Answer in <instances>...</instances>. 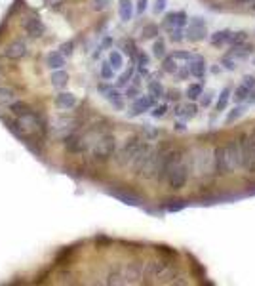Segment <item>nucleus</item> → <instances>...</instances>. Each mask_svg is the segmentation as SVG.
I'll return each instance as SVG.
<instances>
[{"label": "nucleus", "instance_id": "13", "mask_svg": "<svg viewBox=\"0 0 255 286\" xmlns=\"http://www.w3.org/2000/svg\"><path fill=\"white\" fill-rule=\"evenodd\" d=\"M78 105V100H76V96L71 94V92H59L57 96H55V107L61 109V111H71Z\"/></svg>", "mask_w": 255, "mask_h": 286}, {"label": "nucleus", "instance_id": "59", "mask_svg": "<svg viewBox=\"0 0 255 286\" xmlns=\"http://www.w3.org/2000/svg\"><path fill=\"white\" fill-rule=\"evenodd\" d=\"M0 78H2V76H0Z\"/></svg>", "mask_w": 255, "mask_h": 286}, {"label": "nucleus", "instance_id": "34", "mask_svg": "<svg viewBox=\"0 0 255 286\" xmlns=\"http://www.w3.org/2000/svg\"><path fill=\"white\" fill-rule=\"evenodd\" d=\"M250 52H252V48L250 46H234L231 52V56L234 57V59H246L248 56H250Z\"/></svg>", "mask_w": 255, "mask_h": 286}, {"label": "nucleus", "instance_id": "3", "mask_svg": "<svg viewBox=\"0 0 255 286\" xmlns=\"http://www.w3.org/2000/svg\"><path fill=\"white\" fill-rule=\"evenodd\" d=\"M225 153H227V162L231 172L238 170L240 166H244V153H242V141L234 139L229 145H225Z\"/></svg>", "mask_w": 255, "mask_h": 286}, {"label": "nucleus", "instance_id": "32", "mask_svg": "<svg viewBox=\"0 0 255 286\" xmlns=\"http://www.w3.org/2000/svg\"><path fill=\"white\" fill-rule=\"evenodd\" d=\"M114 73H116V71L112 69V65H110V63H109V59H107V61L101 63V69H99V75H101V78H103V80H112V78H114Z\"/></svg>", "mask_w": 255, "mask_h": 286}, {"label": "nucleus", "instance_id": "16", "mask_svg": "<svg viewBox=\"0 0 255 286\" xmlns=\"http://www.w3.org/2000/svg\"><path fill=\"white\" fill-rule=\"evenodd\" d=\"M189 65V71H191V75L196 76V78H202V76L206 75V61H204V57L202 56H193V59L187 63Z\"/></svg>", "mask_w": 255, "mask_h": 286}, {"label": "nucleus", "instance_id": "55", "mask_svg": "<svg viewBox=\"0 0 255 286\" xmlns=\"http://www.w3.org/2000/svg\"><path fill=\"white\" fill-rule=\"evenodd\" d=\"M170 100H179V92H170Z\"/></svg>", "mask_w": 255, "mask_h": 286}, {"label": "nucleus", "instance_id": "4", "mask_svg": "<svg viewBox=\"0 0 255 286\" xmlns=\"http://www.w3.org/2000/svg\"><path fill=\"white\" fill-rule=\"evenodd\" d=\"M206 37H207L206 21L202 17H193L189 27H187V31H185V38L191 40V42H202Z\"/></svg>", "mask_w": 255, "mask_h": 286}, {"label": "nucleus", "instance_id": "8", "mask_svg": "<svg viewBox=\"0 0 255 286\" xmlns=\"http://www.w3.org/2000/svg\"><path fill=\"white\" fill-rule=\"evenodd\" d=\"M154 107V98L149 94V96H139V98H135L132 101V107H130V111L128 114L130 116H139V114H143L145 111H151Z\"/></svg>", "mask_w": 255, "mask_h": 286}, {"label": "nucleus", "instance_id": "36", "mask_svg": "<svg viewBox=\"0 0 255 286\" xmlns=\"http://www.w3.org/2000/svg\"><path fill=\"white\" fill-rule=\"evenodd\" d=\"M246 40H248V33H246V31H238V33H232V38L229 44H232V46H242Z\"/></svg>", "mask_w": 255, "mask_h": 286}, {"label": "nucleus", "instance_id": "54", "mask_svg": "<svg viewBox=\"0 0 255 286\" xmlns=\"http://www.w3.org/2000/svg\"><path fill=\"white\" fill-rule=\"evenodd\" d=\"M44 2H46L48 6H59L63 0H44Z\"/></svg>", "mask_w": 255, "mask_h": 286}, {"label": "nucleus", "instance_id": "38", "mask_svg": "<svg viewBox=\"0 0 255 286\" xmlns=\"http://www.w3.org/2000/svg\"><path fill=\"white\" fill-rule=\"evenodd\" d=\"M213 96H215V92H213V90H207V92H204V94L200 96V105H202V107H209V105L213 103Z\"/></svg>", "mask_w": 255, "mask_h": 286}, {"label": "nucleus", "instance_id": "11", "mask_svg": "<svg viewBox=\"0 0 255 286\" xmlns=\"http://www.w3.org/2000/svg\"><path fill=\"white\" fill-rule=\"evenodd\" d=\"M23 29L25 33L33 38H40L46 33V25H44V21L40 17H29L23 23Z\"/></svg>", "mask_w": 255, "mask_h": 286}, {"label": "nucleus", "instance_id": "6", "mask_svg": "<svg viewBox=\"0 0 255 286\" xmlns=\"http://www.w3.org/2000/svg\"><path fill=\"white\" fill-rule=\"evenodd\" d=\"M98 90L103 94V98L109 101L116 111H124V100H126V98H124V94H120L118 86L112 88V86H107V84H99Z\"/></svg>", "mask_w": 255, "mask_h": 286}, {"label": "nucleus", "instance_id": "37", "mask_svg": "<svg viewBox=\"0 0 255 286\" xmlns=\"http://www.w3.org/2000/svg\"><path fill=\"white\" fill-rule=\"evenodd\" d=\"M124 98H126V100H132V101H134L135 98H139V86L132 82L130 86L126 88V92H124Z\"/></svg>", "mask_w": 255, "mask_h": 286}, {"label": "nucleus", "instance_id": "9", "mask_svg": "<svg viewBox=\"0 0 255 286\" xmlns=\"http://www.w3.org/2000/svg\"><path fill=\"white\" fill-rule=\"evenodd\" d=\"M189 23V17H187V13L185 12H171L166 15V19L162 21V29L164 31H168L170 33L171 29H185V25Z\"/></svg>", "mask_w": 255, "mask_h": 286}, {"label": "nucleus", "instance_id": "48", "mask_svg": "<svg viewBox=\"0 0 255 286\" xmlns=\"http://www.w3.org/2000/svg\"><path fill=\"white\" fill-rule=\"evenodd\" d=\"M73 48H74V42H65V44H61L59 50L63 52V54H65L67 57H69V56L73 54Z\"/></svg>", "mask_w": 255, "mask_h": 286}, {"label": "nucleus", "instance_id": "51", "mask_svg": "<svg viewBox=\"0 0 255 286\" xmlns=\"http://www.w3.org/2000/svg\"><path fill=\"white\" fill-rule=\"evenodd\" d=\"M185 208V202H181L179 200V204H171V206H168V210L170 212H179V210H183Z\"/></svg>", "mask_w": 255, "mask_h": 286}, {"label": "nucleus", "instance_id": "49", "mask_svg": "<svg viewBox=\"0 0 255 286\" xmlns=\"http://www.w3.org/2000/svg\"><path fill=\"white\" fill-rule=\"evenodd\" d=\"M191 75V71H189V67H179V71L175 73V76L179 78V80H185L187 76Z\"/></svg>", "mask_w": 255, "mask_h": 286}, {"label": "nucleus", "instance_id": "21", "mask_svg": "<svg viewBox=\"0 0 255 286\" xmlns=\"http://www.w3.org/2000/svg\"><path fill=\"white\" fill-rule=\"evenodd\" d=\"M50 82H51V86L61 90V88L67 86V82H69V75L63 71V69H57V71H51V76H50Z\"/></svg>", "mask_w": 255, "mask_h": 286}, {"label": "nucleus", "instance_id": "57", "mask_svg": "<svg viewBox=\"0 0 255 286\" xmlns=\"http://www.w3.org/2000/svg\"><path fill=\"white\" fill-rule=\"evenodd\" d=\"M0 76H2V69H0Z\"/></svg>", "mask_w": 255, "mask_h": 286}, {"label": "nucleus", "instance_id": "28", "mask_svg": "<svg viewBox=\"0 0 255 286\" xmlns=\"http://www.w3.org/2000/svg\"><path fill=\"white\" fill-rule=\"evenodd\" d=\"M187 98L191 101H195V100H200V96L204 94V88H202V84L200 82H195V84H191V86L187 88Z\"/></svg>", "mask_w": 255, "mask_h": 286}, {"label": "nucleus", "instance_id": "31", "mask_svg": "<svg viewBox=\"0 0 255 286\" xmlns=\"http://www.w3.org/2000/svg\"><path fill=\"white\" fill-rule=\"evenodd\" d=\"M244 113H246V105H242V103H236V107H234V109L227 114V124H232L234 120H238L240 116H244Z\"/></svg>", "mask_w": 255, "mask_h": 286}, {"label": "nucleus", "instance_id": "26", "mask_svg": "<svg viewBox=\"0 0 255 286\" xmlns=\"http://www.w3.org/2000/svg\"><path fill=\"white\" fill-rule=\"evenodd\" d=\"M109 63L112 65V69H114V71H120V69H124V56H122V52L110 50L109 52Z\"/></svg>", "mask_w": 255, "mask_h": 286}, {"label": "nucleus", "instance_id": "53", "mask_svg": "<svg viewBox=\"0 0 255 286\" xmlns=\"http://www.w3.org/2000/svg\"><path fill=\"white\" fill-rule=\"evenodd\" d=\"M248 103H250V105H255V88H254V90H252V92H250V98H248Z\"/></svg>", "mask_w": 255, "mask_h": 286}, {"label": "nucleus", "instance_id": "17", "mask_svg": "<svg viewBox=\"0 0 255 286\" xmlns=\"http://www.w3.org/2000/svg\"><path fill=\"white\" fill-rule=\"evenodd\" d=\"M198 107L195 103H185V105H175V116L181 118V120H189V118H195Z\"/></svg>", "mask_w": 255, "mask_h": 286}, {"label": "nucleus", "instance_id": "56", "mask_svg": "<svg viewBox=\"0 0 255 286\" xmlns=\"http://www.w3.org/2000/svg\"><path fill=\"white\" fill-rule=\"evenodd\" d=\"M238 4H250V2H254V0H236Z\"/></svg>", "mask_w": 255, "mask_h": 286}, {"label": "nucleus", "instance_id": "23", "mask_svg": "<svg viewBox=\"0 0 255 286\" xmlns=\"http://www.w3.org/2000/svg\"><path fill=\"white\" fill-rule=\"evenodd\" d=\"M17 98V94H15V90L10 86H0V105H4V107H10L13 101Z\"/></svg>", "mask_w": 255, "mask_h": 286}, {"label": "nucleus", "instance_id": "41", "mask_svg": "<svg viewBox=\"0 0 255 286\" xmlns=\"http://www.w3.org/2000/svg\"><path fill=\"white\" fill-rule=\"evenodd\" d=\"M156 37H158V25L149 23V25L143 29V38H156Z\"/></svg>", "mask_w": 255, "mask_h": 286}, {"label": "nucleus", "instance_id": "7", "mask_svg": "<svg viewBox=\"0 0 255 286\" xmlns=\"http://www.w3.org/2000/svg\"><path fill=\"white\" fill-rule=\"evenodd\" d=\"M244 168L248 172H255V132L254 136H246L242 139Z\"/></svg>", "mask_w": 255, "mask_h": 286}, {"label": "nucleus", "instance_id": "47", "mask_svg": "<svg viewBox=\"0 0 255 286\" xmlns=\"http://www.w3.org/2000/svg\"><path fill=\"white\" fill-rule=\"evenodd\" d=\"M147 4H149V0H137V6H135V13L137 15H143L147 10Z\"/></svg>", "mask_w": 255, "mask_h": 286}, {"label": "nucleus", "instance_id": "43", "mask_svg": "<svg viewBox=\"0 0 255 286\" xmlns=\"http://www.w3.org/2000/svg\"><path fill=\"white\" fill-rule=\"evenodd\" d=\"M221 63H223V67H225L227 71H234V69H236V59L232 57L231 54H229V56H225V57L221 59Z\"/></svg>", "mask_w": 255, "mask_h": 286}, {"label": "nucleus", "instance_id": "24", "mask_svg": "<svg viewBox=\"0 0 255 286\" xmlns=\"http://www.w3.org/2000/svg\"><path fill=\"white\" fill-rule=\"evenodd\" d=\"M74 124V118L73 116H67V114H63V116H57V118H53L51 120V128L53 130H67V128H73Z\"/></svg>", "mask_w": 255, "mask_h": 286}, {"label": "nucleus", "instance_id": "52", "mask_svg": "<svg viewBox=\"0 0 255 286\" xmlns=\"http://www.w3.org/2000/svg\"><path fill=\"white\" fill-rule=\"evenodd\" d=\"M175 130H177V132H185V130H187V126H185V122L177 120V122H175Z\"/></svg>", "mask_w": 255, "mask_h": 286}, {"label": "nucleus", "instance_id": "46", "mask_svg": "<svg viewBox=\"0 0 255 286\" xmlns=\"http://www.w3.org/2000/svg\"><path fill=\"white\" fill-rule=\"evenodd\" d=\"M137 65H139V69H145L149 65V56L145 52H137Z\"/></svg>", "mask_w": 255, "mask_h": 286}, {"label": "nucleus", "instance_id": "35", "mask_svg": "<svg viewBox=\"0 0 255 286\" xmlns=\"http://www.w3.org/2000/svg\"><path fill=\"white\" fill-rule=\"evenodd\" d=\"M153 54H154V57L158 59H162V57H166V44H164V40H154V44H153Z\"/></svg>", "mask_w": 255, "mask_h": 286}, {"label": "nucleus", "instance_id": "22", "mask_svg": "<svg viewBox=\"0 0 255 286\" xmlns=\"http://www.w3.org/2000/svg\"><path fill=\"white\" fill-rule=\"evenodd\" d=\"M232 38V31L229 29H223V31H217V33H213L211 37H209V42L213 44V46H223V44H229Z\"/></svg>", "mask_w": 255, "mask_h": 286}, {"label": "nucleus", "instance_id": "12", "mask_svg": "<svg viewBox=\"0 0 255 286\" xmlns=\"http://www.w3.org/2000/svg\"><path fill=\"white\" fill-rule=\"evenodd\" d=\"M151 151H153V147H151L149 143H143V145L139 147V151H137V155H135L134 162L130 164V168H132V172H134L135 175L141 174V168H143V164H145V161H147V159H149Z\"/></svg>", "mask_w": 255, "mask_h": 286}, {"label": "nucleus", "instance_id": "18", "mask_svg": "<svg viewBox=\"0 0 255 286\" xmlns=\"http://www.w3.org/2000/svg\"><path fill=\"white\" fill-rule=\"evenodd\" d=\"M46 63H48V67L51 71H57V69H63V67H65L67 59H65V54L61 50H53V52H50L48 61Z\"/></svg>", "mask_w": 255, "mask_h": 286}, {"label": "nucleus", "instance_id": "1", "mask_svg": "<svg viewBox=\"0 0 255 286\" xmlns=\"http://www.w3.org/2000/svg\"><path fill=\"white\" fill-rule=\"evenodd\" d=\"M116 153V137L110 134H103L99 136L96 141H92L90 145V155L96 162H105L110 157H114Z\"/></svg>", "mask_w": 255, "mask_h": 286}, {"label": "nucleus", "instance_id": "14", "mask_svg": "<svg viewBox=\"0 0 255 286\" xmlns=\"http://www.w3.org/2000/svg\"><path fill=\"white\" fill-rule=\"evenodd\" d=\"M143 275V267L139 263H130L124 271H122V285H132L137 283V279H141Z\"/></svg>", "mask_w": 255, "mask_h": 286}, {"label": "nucleus", "instance_id": "19", "mask_svg": "<svg viewBox=\"0 0 255 286\" xmlns=\"http://www.w3.org/2000/svg\"><path fill=\"white\" fill-rule=\"evenodd\" d=\"M35 109L27 103V101H13L12 105H10V113L13 114V118H21L25 114H29V113H33Z\"/></svg>", "mask_w": 255, "mask_h": 286}, {"label": "nucleus", "instance_id": "5", "mask_svg": "<svg viewBox=\"0 0 255 286\" xmlns=\"http://www.w3.org/2000/svg\"><path fill=\"white\" fill-rule=\"evenodd\" d=\"M173 273L166 261H149L143 267V275L147 279H168Z\"/></svg>", "mask_w": 255, "mask_h": 286}, {"label": "nucleus", "instance_id": "30", "mask_svg": "<svg viewBox=\"0 0 255 286\" xmlns=\"http://www.w3.org/2000/svg\"><path fill=\"white\" fill-rule=\"evenodd\" d=\"M229 98H231V90H229V88H223V92L219 94L217 103H215V109H217V111H225L227 105H229Z\"/></svg>", "mask_w": 255, "mask_h": 286}, {"label": "nucleus", "instance_id": "45", "mask_svg": "<svg viewBox=\"0 0 255 286\" xmlns=\"http://www.w3.org/2000/svg\"><path fill=\"white\" fill-rule=\"evenodd\" d=\"M183 35H185V31L179 29V27H177V29H171V31H170V38L173 40V42H181L183 38H185Z\"/></svg>", "mask_w": 255, "mask_h": 286}, {"label": "nucleus", "instance_id": "27", "mask_svg": "<svg viewBox=\"0 0 255 286\" xmlns=\"http://www.w3.org/2000/svg\"><path fill=\"white\" fill-rule=\"evenodd\" d=\"M250 88L246 86V84H240V86L234 90V96H232V100L236 101V103H244V101H248V98H250Z\"/></svg>", "mask_w": 255, "mask_h": 286}, {"label": "nucleus", "instance_id": "10", "mask_svg": "<svg viewBox=\"0 0 255 286\" xmlns=\"http://www.w3.org/2000/svg\"><path fill=\"white\" fill-rule=\"evenodd\" d=\"M4 57L6 59H21V57H25L27 56V44L25 42H21V40H13V42H10L6 48H4Z\"/></svg>", "mask_w": 255, "mask_h": 286}, {"label": "nucleus", "instance_id": "39", "mask_svg": "<svg viewBox=\"0 0 255 286\" xmlns=\"http://www.w3.org/2000/svg\"><path fill=\"white\" fill-rule=\"evenodd\" d=\"M110 4H112V0H92V8H94L96 12H103V10H107Z\"/></svg>", "mask_w": 255, "mask_h": 286}, {"label": "nucleus", "instance_id": "42", "mask_svg": "<svg viewBox=\"0 0 255 286\" xmlns=\"http://www.w3.org/2000/svg\"><path fill=\"white\" fill-rule=\"evenodd\" d=\"M171 56H173V57H175L177 61L189 63V61H191V59H193V56H195V54H191V52H173Z\"/></svg>", "mask_w": 255, "mask_h": 286}, {"label": "nucleus", "instance_id": "33", "mask_svg": "<svg viewBox=\"0 0 255 286\" xmlns=\"http://www.w3.org/2000/svg\"><path fill=\"white\" fill-rule=\"evenodd\" d=\"M134 67H128V71H124L120 76H118V80H116V86L122 88V86H128L132 80H134Z\"/></svg>", "mask_w": 255, "mask_h": 286}, {"label": "nucleus", "instance_id": "2", "mask_svg": "<svg viewBox=\"0 0 255 286\" xmlns=\"http://www.w3.org/2000/svg\"><path fill=\"white\" fill-rule=\"evenodd\" d=\"M143 145V141L139 139V137H128L126 141H124V145H122L120 149L116 151V155H114V161H116V164L120 166V168H128L132 162H134L135 155H137V151H139V147Z\"/></svg>", "mask_w": 255, "mask_h": 286}, {"label": "nucleus", "instance_id": "29", "mask_svg": "<svg viewBox=\"0 0 255 286\" xmlns=\"http://www.w3.org/2000/svg\"><path fill=\"white\" fill-rule=\"evenodd\" d=\"M147 88H149V94H151L154 100L162 98V96L166 94V90H164V86H162V82H158V80H151Z\"/></svg>", "mask_w": 255, "mask_h": 286}, {"label": "nucleus", "instance_id": "44", "mask_svg": "<svg viewBox=\"0 0 255 286\" xmlns=\"http://www.w3.org/2000/svg\"><path fill=\"white\" fill-rule=\"evenodd\" d=\"M168 6V0H154V6H153V13L154 15H160V13L166 10Z\"/></svg>", "mask_w": 255, "mask_h": 286}, {"label": "nucleus", "instance_id": "58", "mask_svg": "<svg viewBox=\"0 0 255 286\" xmlns=\"http://www.w3.org/2000/svg\"><path fill=\"white\" fill-rule=\"evenodd\" d=\"M254 65H255V57H254Z\"/></svg>", "mask_w": 255, "mask_h": 286}, {"label": "nucleus", "instance_id": "20", "mask_svg": "<svg viewBox=\"0 0 255 286\" xmlns=\"http://www.w3.org/2000/svg\"><path fill=\"white\" fill-rule=\"evenodd\" d=\"M118 15H120V19L124 23L132 21V17H134V2H132V0H120V4H118Z\"/></svg>", "mask_w": 255, "mask_h": 286}, {"label": "nucleus", "instance_id": "40", "mask_svg": "<svg viewBox=\"0 0 255 286\" xmlns=\"http://www.w3.org/2000/svg\"><path fill=\"white\" fill-rule=\"evenodd\" d=\"M166 113H168V105L162 103V105H154L151 114H153V118H162V116H166Z\"/></svg>", "mask_w": 255, "mask_h": 286}, {"label": "nucleus", "instance_id": "15", "mask_svg": "<svg viewBox=\"0 0 255 286\" xmlns=\"http://www.w3.org/2000/svg\"><path fill=\"white\" fill-rule=\"evenodd\" d=\"M213 168L217 174H229L231 168H229V162H227V153L225 147H217L213 153Z\"/></svg>", "mask_w": 255, "mask_h": 286}, {"label": "nucleus", "instance_id": "50", "mask_svg": "<svg viewBox=\"0 0 255 286\" xmlns=\"http://www.w3.org/2000/svg\"><path fill=\"white\" fill-rule=\"evenodd\" d=\"M242 84H246V86L250 88V90H254V88H255V76L254 75H246V76H244Z\"/></svg>", "mask_w": 255, "mask_h": 286}, {"label": "nucleus", "instance_id": "25", "mask_svg": "<svg viewBox=\"0 0 255 286\" xmlns=\"http://www.w3.org/2000/svg\"><path fill=\"white\" fill-rule=\"evenodd\" d=\"M179 61L173 57V56H166L164 57V61H162V71L164 73H168V75H175L177 71H179Z\"/></svg>", "mask_w": 255, "mask_h": 286}]
</instances>
